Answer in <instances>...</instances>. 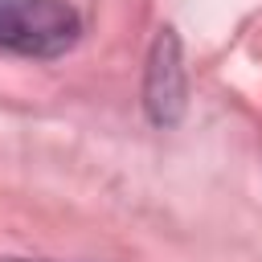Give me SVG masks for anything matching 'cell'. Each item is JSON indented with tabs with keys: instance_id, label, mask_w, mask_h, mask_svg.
<instances>
[{
	"instance_id": "7a4b0ae2",
	"label": "cell",
	"mask_w": 262,
	"mask_h": 262,
	"mask_svg": "<svg viewBox=\"0 0 262 262\" xmlns=\"http://www.w3.org/2000/svg\"><path fill=\"white\" fill-rule=\"evenodd\" d=\"M151 82L160 86V90H151L147 98H151V106H156V119H172V106H180V70H176V61L168 57V61H151Z\"/></svg>"
},
{
	"instance_id": "6da1fadb",
	"label": "cell",
	"mask_w": 262,
	"mask_h": 262,
	"mask_svg": "<svg viewBox=\"0 0 262 262\" xmlns=\"http://www.w3.org/2000/svg\"><path fill=\"white\" fill-rule=\"evenodd\" d=\"M82 33L66 0H0V49L20 57H61Z\"/></svg>"
}]
</instances>
